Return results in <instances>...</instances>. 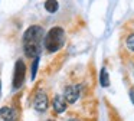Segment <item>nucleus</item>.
<instances>
[{
    "label": "nucleus",
    "instance_id": "obj_1",
    "mask_svg": "<svg viewBox=\"0 0 134 121\" xmlns=\"http://www.w3.org/2000/svg\"><path fill=\"white\" fill-rule=\"evenodd\" d=\"M45 29L41 25H32L23 33V51L27 58H36L41 55L42 45H43Z\"/></svg>",
    "mask_w": 134,
    "mask_h": 121
},
{
    "label": "nucleus",
    "instance_id": "obj_2",
    "mask_svg": "<svg viewBox=\"0 0 134 121\" xmlns=\"http://www.w3.org/2000/svg\"><path fill=\"white\" fill-rule=\"evenodd\" d=\"M65 40H66V33L65 29L61 26H53L45 33L43 36V48L49 53H55L59 49L65 46Z\"/></svg>",
    "mask_w": 134,
    "mask_h": 121
},
{
    "label": "nucleus",
    "instance_id": "obj_3",
    "mask_svg": "<svg viewBox=\"0 0 134 121\" xmlns=\"http://www.w3.org/2000/svg\"><path fill=\"white\" fill-rule=\"evenodd\" d=\"M25 79H26V63L23 59H18L15 63V69H13V89L22 88Z\"/></svg>",
    "mask_w": 134,
    "mask_h": 121
},
{
    "label": "nucleus",
    "instance_id": "obj_4",
    "mask_svg": "<svg viewBox=\"0 0 134 121\" xmlns=\"http://www.w3.org/2000/svg\"><path fill=\"white\" fill-rule=\"evenodd\" d=\"M32 105H33V108H35V111L41 112V114L42 112H46L48 108H49V97H48L46 91L39 88L38 91L35 92V95H33Z\"/></svg>",
    "mask_w": 134,
    "mask_h": 121
},
{
    "label": "nucleus",
    "instance_id": "obj_5",
    "mask_svg": "<svg viewBox=\"0 0 134 121\" xmlns=\"http://www.w3.org/2000/svg\"><path fill=\"white\" fill-rule=\"evenodd\" d=\"M81 94V86L79 85H68L64 89V100L66 101V104H75L79 98Z\"/></svg>",
    "mask_w": 134,
    "mask_h": 121
},
{
    "label": "nucleus",
    "instance_id": "obj_6",
    "mask_svg": "<svg viewBox=\"0 0 134 121\" xmlns=\"http://www.w3.org/2000/svg\"><path fill=\"white\" fill-rule=\"evenodd\" d=\"M52 107H53V111H55L56 114H64V112L66 111L68 104H66V101L64 100L62 95L56 94L55 97H53V100H52Z\"/></svg>",
    "mask_w": 134,
    "mask_h": 121
},
{
    "label": "nucleus",
    "instance_id": "obj_7",
    "mask_svg": "<svg viewBox=\"0 0 134 121\" xmlns=\"http://www.w3.org/2000/svg\"><path fill=\"white\" fill-rule=\"evenodd\" d=\"M0 121H18V114L12 107H2L0 108Z\"/></svg>",
    "mask_w": 134,
    "mask_h": 121
},
{
    "label": "nucleus",
    "instance_id": "obj_8",
    "mask_svg": "<svg viewBox=\"0 0 134 121\" xmlns=\"http://www.w3.org/2000/svg\"><path fill=\"white\" fill-rule=\"evenodd\" d=\"M99 85L102 88H108L110 86V76H108V72L105 68H101V71H99Z\"/></svg>",
    "mask_w": 134,
    "mask_h": 121
},
{
    "label": "nucleus",
    "instance_id": "obj_9",
    "mask_svg": "<svg viewBox=\"0 0 134 121\" xmlns=\"http://www.w3.org/2000/svg\"><path fill=\"white\" fill-rule=\"evenodd\" d=\"M45 6V10L48 12V13H56L59 9V3L58 0H46V2L43 3Z\"/></svg>",
    "mask_w": 134,
    "mask_h": 121
},
{
    "label": "nucleus",
    "instance_id": "obj_10",
    "mask_svg": "<svg viewBox=\"0 0 134 121\" xmlns=\"http://www.w3.org/2000/svg\"><path fill=\"white\" fill-rule=\"evenodd\" d=\"M38 66H39V56H36V58H33V62H32V71H30V79H32V81L36 78Z\"/></svg>",
    "mask_w": 134,
    "mask_h": 121
},
{
    "label": "nucleus",
    "instance_id": "obj_11",
    "mask_svg": "<svg viewBox=\"0 0 134 121\" xmlns=\"http://www.w3.org/2000/svg\"><path fill=\"white\" fill-rule=\"evenodd\" d=\"M125 46H127V49L130 52H134V33H131L130 36L127 37V40H125Z\"/></svg>",
    "mask_w": 134,
    "mask_h": 121
},
{
    "label": "nucleus",
    "instance_id": "obj_12",
    "mask_svg": "<svg viewBox=\"0 0 134 121\" xmlns=\"http://www.w3.org/2000/svg\"><path fill=\"white\" fill-rule=\"evenodd\" d=\"M130 98H131V102L134 104V89H130Z\"/></svg>",
    "mask_w": 134,
    "mask_h": 121
},
{
    "label": "nucleus",
    "instance_id": "obj_13",
    "mask_svg": "<svg viewBox=\"0 0 134 121\" xmlns=\"http://www.w3.org/2000/svg\"><path fill=\"white\" fill-rule=\"evenodd\" d=\"M66 121H81V120H78V118H69V120H66Z\"/></svg>",
    "mask_w": 134,
    "mask_h": 121
},
{
    "label": "nucleus",
    "instance_id": "obj_14",
    "mask_svg": "<svg viewBox=\"0 0 134 121\" xmlns=\"http://www.w3.org/2000/svg\"><path fill=\"white\" fill-rule=\"evenodd\" d=\"M0 98H2V81H0Z\"/></svg>",
    "mask_w": 134,
    "mask_h": 121
}]
</instances>
